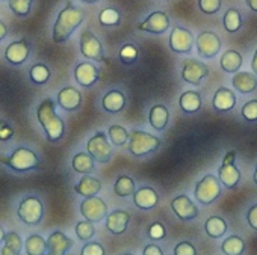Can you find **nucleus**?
<instances>
[{
	"mask_svg": "<svg viewBox=\"0 0 257 255\" xmlns=\"http://www.w3.org/2000/svg\"><path fill=\"white\" fill-rule=\"evenodd\" d=\"M174 255H197V249L189 241H180L174 247Z\"/></svg>",
	"mask_w": 257,
	"mask_h": 255,
	"instance_id": "nucleus-47",
	"label": "nucleus"
},
{
	"mask_svg": "<svg viewBox=\"0 0 257 255\" xmlns=\"http://www.w3.org/2000/svg\"><path fill=\"white\" fill-rule=\"evenodd\" d=\"M161 147V139L141 130H135L131 135V144H128V151L134 156L141 157L150 153H155Z\"/></svg>",
	"mask_w": 257,
	"mask_h": 255,
	"instance_id": "nucleus-5",
	"label": "nucleus"
},
{
	"mask_svg": "<svg viewBox=\"0 0 257 255\" xmlns=\"http://www.w3.org/2000/svg\"><path fill=\"white\" fill-rule=\"evenodd\" d=\"M14 135H16L14 125L8 119L0 118V142H10V141H13Z\"/></svg>",
	"mask_w": 257,
	"mask_h": 255,
	"instance_id": "nucleus-42",
	"label": "nucleus"
},
{
	"mask_svg": "<svg viewBox=\"0 0 257 255\" xmlns=\"http://www.w3.org/2000/svg\"><path fill=\"white\" fill-rule=\"evenodd\" d=\"M80 214L91 222H100L107 216V204L100 196L83 198L79 205Z\"/></svg>",
	"mask_w": 257,
	"mask_h": 255,
	"instance_id": "nucleus-9",
	"label": "nucleus"
},
{
	"mask_svg": "<svg viewBox=\"0 0 257 255\" xmlns=\"http://www.w3.org/2000/svg\"><path fill=\"white\" fill-rule=\"evenodd\" d=\"M119 59L125 64L131 65L138 59V49L134 44H125L121 50H119Z\"/></svg>",
	"mask_w": 257,
	"mask_h": 255,
	"instance_id": "nucleus-41",
	"label": "nucleus"
},
{
	"mask_svg": "<svg viewBox=\"0 0 257 255\" xmlns=\"http://www.w3.org/2000/svg\"><path fill=\"white\" fill-rule=\"evenodd\" d=\"M25 253L26 255H47V238L41 234L32 232L25 238Z\"/></svg>",
	"mask_w": 257,
	"mask_h": 255,
	"instance_id": "nucleus-27",
	"label": "nucleus"
},
{
	"mask_svg": "<svg viewBox=\"0 0 257 255\" xmlns=\"http://www.w3.org/2000/svg\"><path fill=\"white\" fill-rule=\"evenodd\" d=\"M128 222H131V213L125 210H115L106 216V228L115 235L122 234L127 229Z\"/></svg>",
	"mask_w": 257,
	"mask_h": 255,
	"instance_id": "nucleus-20",
	"label": "nucleus"
},
{
	"mask_svg": "<svg viewBox=\"0 0 257 255\" xmlns=\"http://www.w3.org/2000/svg\"><path fill=\"white\" fill-rule=\"evenodd\" d=\"M234 157L236 153L234 151H228L222 160V165L218 169V175H219V181L221 184H224L227 189H234L239 181H240V172L234 165Z\"/></svg>",
	"mask_w": 257,
	"mask_h": 255,
	"instance_id": "nucleus-10",
	"label": "nucleus"
},
{
	"mask_svg": "<svg viewBox=\"0 0 257 255\" xmlns=\"http://www.w3.org/2000/svg\"><path fill=\"white\" fill-rule=\"evenodd\" d=\"M119 13L113 8H104L98 14V22L101 26H118L119 25Z\"/></svg>",
	"mask_w": 257,
	"mask_h": 255,
	"instance_id": "nucleus-40",
	"label": "nucleus"
},
{
	"mask_svg": "<svg viewBox=\"0 0 257 255\" xmlns=\"http://www.w3.org/2000/svg\"><path fill=\"white\" fill-rule=\"evenodd\" d=\"M240 113H242L243 119L248 122L257 121V100H252V101H248L246 104H243Z\"/></svg>",
	"mask_w": 257,
	"mask_h": 255,
	"instance_id": "nucleus-44",
	"label": "nucleus"
},
{
	"mask_svg": "<svg viewBox=\"0 0 257 255\" xmlns=\"http://www.w3.org/2000/svg\"><path fill=\"white\" fill-rule=\"evenodd\" d=\"M236 106V95L228 88H218L213 94V107L218 112H228Z\"/></svg>",
	"mask_w": 257,
	"mask_h": 255,
	"instance_id": "nucleus-23",
	"label": "nucleus"
},
{
	"mask_svg": "<svg viewBox=\"0 0 257 255\" xmlns=\"http://www.w3.org/2000/svg\"><path fill=\"white\" fill-rule=\"evenodd\" d=\"M83 13L76 8L71 2H67V5L59 11L53 31H52V40L55 44H62L70 40V37L74 34V31L83 23Z\"/></svg>",
	"mask_w": 257,
	"mask_h": 255,
	"instance_id": "nucleus-2",
	"label": "nucleus"
},
{
	"mask_svg": "<svg viewBox=\"0 0 257 255\" xmlns=\"http://www.w3.org/2000/svg\"><path fill=\"white\" fill-rule=\"evenodd\" d=\"M0 163L16 174H28L41 168V159L38 153L26 145H19L10 154L0 156Z\"/></svg>",
	"mask_w": 257,
	"mask_h": 255,
	"instance_id": "nucleus-3",
	"label": "nucleus"
},
{
	"mask_svg": "<svg viewBox=\"0 0 257 255\" xmlns=\"http://www.w3.org/2000/svg\"><path fill=\"white\" fill-rule=\"evenodd\" d=\"M28 74H29V80H31L34 85L43 86V85H46V83L50 80V77H52V70L49 68V65H46V64H43V62H37V64H34V65L29 68Z\"/></svg>",
	"mask_w": 257,
	"mask_h": 255,
	"instance_id": "nucleus-30",
	"label": "nucleus"
},
{
	"mask_svg": "<svg viewBox=\"0 0 257 255\" xmlns=\"http://www.w3.org/2000/svg\"><path fill=\"white\" fill-rule=\"evenodd\" d=\"M80 53L86 59H91L95 62H106L101 43L91 31H83L80 35Z\"/></svg>",
	"mask_w": 257,
	"mask_h": 255,
	"instance_id": "nucleus-11",
	"label": "nucleus"
},
{
	"mask_svg": "<svg viewBox=\"0 0 257 255\" xmlns=\"http://www.w3.org/2000/svg\"><path fill=\"white\" fill-rule=\"evenodd\" d=\"M56 104L65 112H74L82 104V94L74 86H65L58 92Z\"/></svg>",
	"mask_w": 257,
	"mask_h": 255,
	"instance_id": "nucleus-16",
	"label": "nucleus"
},
{
	"mask_svg": "<svg viewBox=\"0 0 257 255\" xmlns=\"http://www.w3.org/2000/svg\"><path fill=\"white\" fill-rule=\"evenodd\" d=\"M132 196H134V204L141 210H152L159 202V195L153 187H141Z\"/></svg>",
	"mask_w": 257,
	"mask_h": 255,
	"instance_id": "nucleus-21",
	"label": "nucleus"
},
{
	"mask_svg": "<svg viewBox=\"0 0 257 255\" xmlns=\"http://www.w3.org/2000/svg\"><path fill=\"white\" fill-rule=\"evenodd\" d=\"M195 44H197V52L201 58L204 59H212L215 58L219 50H221V40L218 38L216 34L213 32H201L197 40H195Z\"/></svg>",
	"mask_w": 257,
	"mask_h": 255,
	"instance_id": "nucleus-12",
	"label": "nucleus"
},
{
	"mask_svg": "<svg viewBox=\"0 0 257 255\" xmlns=\"http://www.w3.org/2000/svg\"><path fill=\"white\" fill-rule=\"evenodd\" d=\"M150 125L153 127L155 130L161 132L164 130L167 124H168V119H170V112L168 109L164 106V104H156L150 109Z\"/></svg>",
	"mask_w": 257,
	"mask_h": 255,
	"instance_id": "nucleus-29",
	"label": "nucleus"
},
{
	"mask_svg": "<svg viewBox=\"0 0 257 255\" xmlns=\"http://www.w3.org/2000/svg\"><path fill=\"white\" fill-rule=\"evenodd\" d=\"M109 138H110V142L113 145L119 147V145H124L127 142V139H131V135L127 133V130L122 125L113 124L109 127Z\"/></svg>",
	"mask_w": 257,
	"mask_h": 255,
	"instance_id": "nucleus-39",
	"label": "nucleus"
},
{
	"mask_svg": "<svg viewBox=\"0 0 257 255\" xmlns=\"http://www.w3.org/2000/svg\"><path fill=\"white\" fill-rule=\"evenodd\" d=\"M10 34V29H8V25L4 22V20H0V43H2L4 40H7Z\"/></svg>",
	"mask_w": 257,
	"mask_h": 255,
	"instance_id": "nucleus-50",
	"label": "nucleus"
},
{
	"mask_svg": "<svg viewBox=\"0 0 257 255\" xmlns=\"http://www.w3.org/2000/svg\"><path fill=\"white\" fill-rule=\"evenodd\" d=\"M113 192H115L116 196H121V198L134 195L137 192L135 190V181H134V178L127 177V175L118 177L116 181H115V184H113Z\"/></svg>",
	"mask_w": 257,
	"mask_h": 255,
	"instance_id": "nucleus-34",
	"label": "nucleus"
},
{
	"mask_svg": "<svg viewBox=\"0 0 257 255\" xmlns=\"http://www.w3.org/2000/svg\"><path fill=\"white\" fill-rule=\"evenodd\" d=\"M170 28V19L165 13L156 11L152 13L143 23H140L138 29L143 32H150V34H164Z\"/></svg>",
	"mask_w": 257,
	"mask_h": 255,
	"instance_id": "nucleus-18",
	"label": "nucleus"
},
{
	"mask_svg": "<svg viewBox=\"0 0 257 255\" xmlns=\"http://www.w3.org/2000/svg\"><path fill=\"white\" fill-rule=\"evenodd\" d=\"M34 0H8V8L19 19H26L32 11Z\"/></svg>",
	"mask_w": 257,
	"mask_h": 255,
	"instance_id": "nucleus-36",
	"label": "nucleus"
},
{
	"mask_svg": "<svg viewBox=\"0 0 257 255\" xmlns=\"http://www.w3.org/2000/svg\"><path fill=\"white\" fill-rule=\"evenodd\" d=\"M245 4L248 5V8L254 13H257V0H245Z\"/></svg>",
	"mask_w": 257,
	"mask_h": 255,
	"instance_id": "nucleus-51",
	"label": "nucleus"
},
{
	"mask_svg": "<svg viewBox=\"0 0 257 255\" xmlns=\"http://www.w3.org/2000/svg\"><path fill=\"white\" fill-rule=\"evenodd\" d=\"M246 222L252 229L257 231V204L251 205L249 210L246 211Z\"/></svg>",
	"mask_w": 257,
	"mask_h": 255,
	"instance_id": "nucleus-48",
	"label": "nucleus"
},
{
	"mask_svg": "<svg viewBox=\"0 0 257 255\" xmlns=\"http://www.w3.org/2000/svg\"><path fill=\"white\" fill-rule=\"evenodd\" d=\"M122 255H134V253H122Z\"/></svg>",
	"mask_w": 257,
	"mask_h": 255,
	"instance_id": "nucleus-56",
	"label": "nucleus"
},
{
	"mask_svg": "<svg viewBox=\"0 0 257 255\" xmlns=\"http://www.w3.org/2000/svg\"><path fill=\"white\" fill-rule=\"evenodd\" d=\"M25 250V240L17 231H8L5 241L0 247V255H22Z\"/></svg>",
	"mask_w": 257,
	"mask_h": 255,
	"instance_id": "nucleus-22",
	"label": "nucleus"
},
{
	"mask_svg": "<svg viewBox=\"0 0 257 255\" xmlns=\"http://www.w3.org/2000/svg\"><path fill=\"white\" fill-rule=\"evenodd\" d=\"M180 107L186 113H195L201 109V95L197 91H186L180 95Z\"/></svg>",
	"mask_w": 257,
	"mask_h": 255,
	"instance_id": "nucleus-31",
	"label": "nucleus"
},
{
	"mask_svg": "<svg viewBox=\"0 0 257 255\" xmlns=\"http://www.w3.org/2000/svg\"><path fill=\"white\" fill-rule=\"evenodd\" d=\"M231 85L233 88H236L239 92L242 94H249L252 91H255L257 88V79L255 74L248 73V71H237L234 73L233 79H231Z\"/></svg>",
	"mask_w": 257,
	"mask_h": 255,
	"instance_id": "nucleus-26",
	"label": "nucleus"
},
{
	"mask_svg": "<svg viewBox=\"0 0 257 255\" xmlns=\"http://www.w3.org/2000/svg\"><path fill=\"white\" fill-rule=\"evenodd\" d=\"M35 116L49 142L56 144L64 138L65 122L56 113V101L53 98H43L35 109Z\"/></svg>",
	"mask_w": 257,
	"mask_h": 255,
	"instance_id": "nucleus-1",
	"label": "nucleus"
},
{
	"mask_svg": "<svg viewBox=\"0 0 257 255\" xmlns=\"http://www.w3.org/2000/svg\"><path fill=\"white\" fill-rule=\"evenodd\" d=\"M143 255H164V250L161 246L155 244V243H150L144 247L143 250Z\"/></svg>",
	"mask_w": 257,
	"mask_h": 255,
	"instance_id": "nucleus-49",
	"label": "nucleus"
},
{
	"mask_svg": "<svg viewBox=\"0 0 257 255\" xmlns=\"http://www.w3.org/2000/svg\"><path fill=\"white\" fill-rule=\"evenodd\" d=\"M147 234L152 240H164L167 237V229L161 222H155L149 226Z\"/></svg>",
	"mask_w": 257,
	"mask_h": 255,
	"instance_id": "nucleus-45",
	"label": "nucleus"
},
{
	"mask_svg": "<svg viewBox=\"0 0 257 255\" xmlns=\"http://www.w3.org/2000/svg\"><path fill=\"white\" fill-rule=\"evenodd\" d=\"M251 68H252V71H254V74L257 76V50H255V53H254V56H252V62H251Z\"/></svg>",
	"mask_w": 257,
	"mask_h": 255,
	"instance_id": "nucleus-52",
	"label": "nucleus"
},
{
	"mask_svg": "<svg viewBox=\"0 0 257 255\" xmlns=\"http://www.w3.org/2000/svg\"><path fill=\"white\" fill-rule=\"evenodd\" d=\"M222 23H224V28L227 32L230 34H234L240 29L242 26V17H240V13L234 8H230L225 14H224V19H222Z\"/></svg>",
	"mask_w": 257,
	"mask_h": 255,
	"instance_id": "nucleus-37",
	"label": "nucleus"
},
{
	"mask_svg": "<svg viewBox=\"0 0 257 255\" xmlns=\"http://www.w3.org/2000/svg\"><path fill=\"white\" fill-rule=\"evenodd\" d=\"M124 106H125V97L122 92L116 89L109 91L101 100V107L109 113H118L124 109Z\"/></svg>",
	"mask_w": 257,
	"mask_h": 255,
	"instance_id": "nucleus-28",
	"label": "nucleus"
},
{
	"mask_svg": "<svg viewBox=\"0 0 257 255\" xmlns=\"http://www.w3.org/2000/svg\"><path fill=\"white\" fill-rule=\"evenodd\" d=\"M79 2H82V4H95V2H98V0H79Z\"/></svg>",
	"mask_w": 257,
	"mask_h": 255,
	"instance_id": "nucleus-54",
	"label": "nucleus"
},
{
	"mask_svg": "<svg viewBox=\"0 0 257 255\" xmlns=\"http://www.w3.org/2000/svg\"><path fill=\"white\" fill-rule=\"evenodd\" d=\"M171 208L180 220H192L198 216L197 205L186 195H179L171 201Z\"/></svg>",
	"mask_w": 257,
	"mask_h": 255,
	"instance_id": "nucleus-19",
	"label": "nucleus"
},
{
	"mask_svg": "<svg viewBox=\"0 0 257 255\" xmlns=\"http://www.w3.org/2000/svg\"><path fill=\"white\" fill-rule=\"evenodd\" d=\"M101 190V181L98 178H94L91 175H83L76 184H74V192L83 198L89 196H97V193Z\"/></svg>",
	"mask_w": 257,
	"mask_h": 255,
	"instance_id": "nucleus-24",
	"label": "nucleus"
},
{
	"mask_svg": "<svg viewBox=\"0 0 257 255\" xmlns=\"http://www.w3.org/2000/svg\"><path fill=\"white\" fill-rule=\"evenodd\" d=\"M44 213H46L44 202L35 193L23 195L16 207L17 219L26 226H38L44 219Z\"/></svg>",
	"mask_w": 257,
	"mask_h": 255,
	"instance_id": "nucleus-4",
	"label": "nucleus"
},
{
	"mask_svg": "<svg viewBox=\"0 0 257 255\" xmlns=\"http://www.w3.org/2000/svg\"><path fill=\"white\" fill-rule=\"evenodd\" d=\"M74 80L83 88H89L100 80L98 68L91 62H80L74 68Z\"/></svg>",
	"mask_w": 257,
	"mask_h": 255,
	"instance_id": "nucleus-17",
	"label": "nucleus"
},
{
	"mask_svg": "<svg viewBox=\"0 0 257 255\" xmlns=\"http://www.w3.org/2000/svg\"><path fill=\"white\" fill-rule=\"evenodd\" d=\"M31 52H32L31 41L28 38H20V40H14L13 43L7 46L4 56H5V61L11 64L13 67H22L29 61Z\"/></svg>",
	"mask_w": 257,
	"mask_h": 255,
	"instance_id": "nucleus-7",
	"label": "nucleus"
},
{
	"mask_svg": "<svg viewBox=\"0 0 257 255\" xmlns=\"http://www.w3.org/2000/svg\"><path fill=\"white\" fill-rule=\"evenodd\" d=\"M204 231L212 238H219L227 231V222L219 216H210L204 223Z\"/></svg>",
	"mask_w": 257,
	"mask_h": 255,
	"instance_id": "nucleus-33",
	"label": "nucleus"
},
{
	"mask_svg": "<svg viewBox=\"0 0 257 255\" xmlns=\"http://www.w3.org/2000/svg\"><path fill=\"white\" fill-rule=\"evenodd\" d=\"M219 65L225 73H237L239 68L242 67V56L236 50H227L221 56Z\"/></svg>",
	"mask_w": 257,
	"mask_h": 255,
	"instance_id": "nucleus-32",
	"label": "nucleus"
},
{
	"mask_svg": "<svg viewBox=\"0 0 257 255\" xmlns=\"http://www.w3.org/2000/svg\"><path fill=\"white\" fill-rule=\"evenodd\" d=\"M94 157L86 151V153H76L71 159V168L74 172L82 174V175H91L95 171V163Z\"/></svg>",
	"mask_w": 257,
	"mask_h": 255,
	"instance_id": "nucleus-25",
	"label": "nucleus"
},
{
	"mask_svg": "<svg viewBox=\"0 0 257 255\" xmlns=\"http://www.w3.org/2000/svg\"><path fill=\"white\" fill-rule=\"evenodd\" d=\"M221 250L225 255H242L245 250V243L239 235H230L221 243Z\"/></svg>",
	"mask_w": 257,
	"mask_h": 255,
	"instance_id": "nucleus-35",
	"label": "nucleus"
},
{
	"mask_svg": "<svg viewBox=\"0 0 257 255\" xmlns=\"http://www.w3.org/2000/svg\"><path fill=\"white\" fill-rule=\"evenodd\" d=\"M170 47L176 53H191L194 49V35L180 26H176L170 35Z\"/></svg>",
	"mask_w": 257,
	"mask_h": 255,
	"instance_id": "nucleus-14",
	"label": "nucleus"
},
{
	"mask_svg": "<svg viewBox=\"0 0 257 255\" xmlns=\"http://www.w3.org/2000/svg\"><path fill=\"white\" fill-rule=\"evenodd\" d=\"M254 181H255V184H257V168H255V171H254Z\"/></svg>",
	"mask_w": 257,
	"mask_h": 255,
	"instance_id": "nucleus-55",
	"label": "nucleus"
},
{
	"mask_svg": "<svg viewBox=\"0 0 257 255\" xmlns=\"http://www.w3.org/2000/svg\"><path fill=\"white\" fill-rule=\"evenodd\" d=\"M74 232H76V235H77L79 240H82V241H89V240L94 237V234H95L94 222L86 220V219L77 222L76 226H74Z\"/></svg>",
	"mask_w": 257,
	"mask_h": 255,
	"instance_id": "nucleus-38",
	"label": "nucleus"
},
{
	"mask_svg": "<svg viewBox=\"0 0 257 255\" xmlns=\"http://www.w3.org/2000/svg\"><path fill=\"white\" fill-rule=\"evenodd\" d=\"M209 76V68L206 64L195 61V59H186L183 61V70H182V79L186 83L191 85H200L203 79Z\"/></svg>",
	"mask_w": 257,
	"mask_h": 255,
	"instance_id": "nucleus-13",
	"label": "nucleus"
},
{
	"mask_svg": "<svg viewBox=\"0 0 257 255\" xmlns=\"http://www.w3.org/2000/svg\"><path fill=\"white\" fill-rule=\"evenodd\" d=\"M7 2H8V0H7Z\"/></svg>",
	"mask_w": 257,
	"mask_h": 255,
	"instance_id": "nucleus-57",
	"label": "nucleus"
},
{
	"mask_svg": "<svg viewBox=\"0 0 257 255\" xmlns=\"http://www.w3.org/2000/svg\"><path fill=\"white\" fill-rule=\"evenodd\" d=\"M219 195H221V181H219V178H216L215 175H210V174L204 175L197 183L195 190H194L195 199L203 205L212 204Z\"/></svg>",
	"mask_w": 257,
	"mask_h": 255,
	"instance_id": "nucleus-6",
	"label": "nucleus"
},
{
	"mask_svg": "<svg viewBox=\"0 0 257 255\" xmlns=\"http://www.w3.org/2000/svg\"><path fill=\"white\" fill-rule=\"evenodd\" d=\"M198 8L204 14H216L221 8V0H198Z\"/></svg>",
	"mask_w": 257,
	"mask_h": 255,
	"instance_id": "nucleus-43",
	"label": "nucleus"
},
{
	"mask_svg": "<svg viewBox=\"0 0 257 255\" xmlns=\"http://www.w3.org/2000/svg\"><path fill=\"white\" fill-rule=\"evenodd\" d=\"M86 151L98 163H107L112 157V148L107 142V136L103 132H97L86 142Z\"/></svg>",
	"mask_w": 257,
	"mask_h": 255,
	"instance_id": "nucleus-8",
	"label": "nucleus"
},
{
	"mask_svg": "<svg viewBox=\"0 0 257 255\" xmlns=\"http://www.w3.org/2000/svg\"><path fill=\"white\" fill-rule=\"evenodd\" d=\"M80 255H104V247L98 241H86L82 246Z\"/></svg>",
	"mask_w": 257,
	"mask_h": 255,
	"instance_id": "nucleus-46",
	"label": "nucleus"
},
{
	"mask_svg": "<svg viewBox=\"0 0 257 255\" xmlns=\"http://www.w3.org/2000/svg\"><path fill=\"white\" fill-rule=\"evenodd\" d=\"M73 246V238H70L65 232L59 229L52 231L47 237V255H67V252Z\"/></svg>",
	"mask_w": 257,
	"mask_h": 255,
	"instance_id": "nucleus-15",
	"label": "nucleus"
},
{
	"mask_svg": "<svg viewBox=\"0 0 257 255\" xmlns=\"http://www.w3.org/2000/svg\"><path fill=\"white\" fill-rule=\"evenodd\" d=\"M5 235H7V231H5V228L2 226V223H0V246H2L4 241H5Z\"/></svg>",
	"mask_w": 257,
	"mask_h": 255,
	"instance_id": "nucleus-53",
	"label": "nucleus"
}]
</instances>
